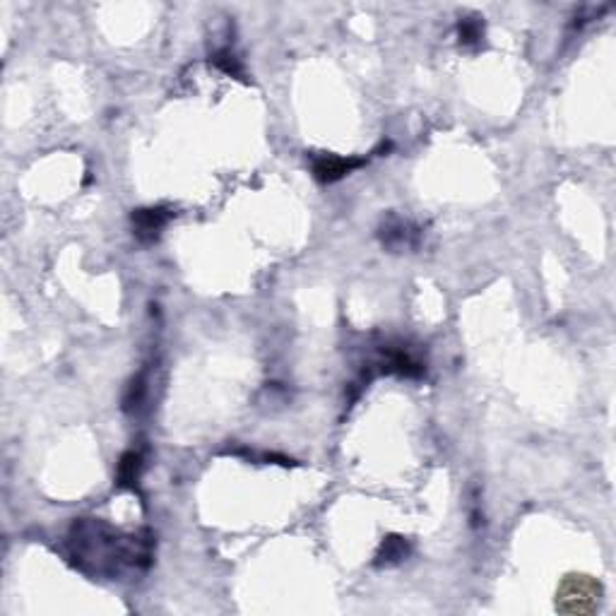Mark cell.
I'll return each instance as SVG.
<instances>
[{
	"mask_svg": "<svg viewBox=\"0 0 616 616\" xmlns=\"http://www.w3.org/2000/svg\"><path fill=\"white\" fill-rule=\"evenodd\" d=\"M174 217L169 207H140V210H132L131 222H132V234L138 239L140 243H149L159 241L164 227L169 224V220Z\"/></svg>",
	"mask_w": 616,
	"mask_h": 616,
	"instance_id": "cell-4",
	"label": "cell"
},
{
	"mask_svg": "<svg viewBox=\"0 0 616 616\" xmlns=\"http://www.w3.org/2000/svg\"><path fill=\"white\" fill-rule=\"evenodd\" d=\"M210 60H213L214 66L220 68L222 73L231 75V77H243L241 63H239V59H236L234 53L229 51V49H222V51H217Z\"/></svg>",
	"mask_w": 616,
	"mask_h": 616,
	"instance_id": "cell-10",
	"label": "cell"
},
{
	"mask_svg": "<svg viewBox=\"0 0 616 616\" xmlns=\"http://www.w3.org/2000/svg\"><path fill=\"white\" fill-rule=\"evenodd\" d=\"M154 544L149 530L121 532L99 518H77L68 530L70 561L82 573L109 580L145 573L154 561Z\"/></svg>",
	"mask_w": 616,
	"mask_h": 616,
	"instance_id": "cell-1",
	"label": "cell"
},
{
	"mask_svg": "<svg viewBox=\"0 0 616 616\" xmlns=\"http://www.w3.org/2000/svg\"><path fill=\"white\" fill-rule=\"evenodd\" d=\"M424 239V229L412 220H404L400 214L390 213L383 217L378 227V241L390 253H404V250H417Z\"/></svg>",
	"mask_w": 616,
	"mask_h": 616,
	"instance_id": "cell-3",
	"label": "cell"
},
{
	"mask_svg": "<svg viewBox=\"0 0 616 616\" xmlns=\"http://www.w3.org/2000/svg\"><path fill=\"white\" fill-rule=\"evenodd\" d=\"M378 368L381 374L403 376V378H421L426 374V364L403 342H385L378 347L374 364L368 368Z\"/></svg>",
	"mask_w": 616,
	"mask_h": 616,
	"instance_id": "cell-2",
	"label": "cell"
},
{
	"mask_svg": "<svg viewBox=\"0 0 616 616\" xmlns=\"http://www.w3.org/2000/svg\"><path fill=\"white\" fill-rule=\"evenodd\" d=\"M145 470V457L140 450H125L121 455L116 467V485L118 489H135Z\"/></svg>",
	"mask_w": 616,
	"mask_h": 616,
	"instance_id": "cell-7",
	"label": "cell"
},
{
	"mask_svg": "<svg viewBox=\"0 0 616 616\" xmlns=\"http://www.w3.org/2000/svg\"><path fill=\"white\" fill-rule=\"evenodd\" d=\"M368 159L364 157H335V154H321V157H311V169L313 177L321 184H335L340 178H345L347 174H352L354 169L367 167Z\"/></svg>",
	"mask_w": 616,
	"mask_h": 616,
	"instance_id": "cell-5",
	"label": "cell"
},
{
	"mask_svg": "<svg viewBox=\"0 0 616 616\" xmlns=\"http://www.w3.org/2000/svg\"><path fill=\"white\" fill-rule=\"evenodd\" d=\"M147 390H149L147 388V371H140L138 376H132L123 395V410L128 412V414H135V412L145 404Z\"/></svg>",
	"mask_w": 616,
	"mask_h": 616,
	"instance_id": "cell-8",
	"label": "cell"
},
{
	"mask_svg": "<svg viewBox=\"0 0 616 616\" xmlns=\"http://www.w3.org/2000/svg\"><path fill=\"white\" fill-rule=\"evenodd\" d=\"M457 39L462 46H477L485 39V23L479 17H465L457 23Z\"/></svg>",
	"mask_w": 616,
	"mask_h": 616,
	"instance_id": "cell-9",
	"label": "cell"
},
{
	"mask_svg": "<svg viewBox=\"0 0 616 616\" xmlns=\"http://www.w3.org/2000/svg\"><path fill=\"white\" fill-rule=\"evenodd\" d=\"M410 551L412 544L407 542V537L390 535L383 539L378 551H376L374 566H378V568H390V566L403 564V561H407V557H410Z\"/></svg>",
	"mask_w": 616,
	"mask_h": 616,
	"instance_id": "cell-6",
	"label": "cell"
}]
</instances>
